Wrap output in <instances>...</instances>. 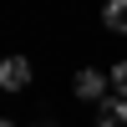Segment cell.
Listing matches in <instances>:
<instances>
[{
  "mask_svg": "<svg viewBox=\"0 0 127 127\" xmlns=\"http://www.w3.org/2000/svg\"><path fill=\"white\" fill-rule=\"evenodd\" d=\"M41 127H51V122H41Z\"/></svg>",
  "mask_w": 127,
  "mask_h": 127,
  "instance_id": "cell-7",
  "label": "cell"
},
{
  "mask_svg": "<svg viewBox=\"0 0 127 127\" xmlns=\"http://www.w3.org/2000/svg\"><path fill=\"white\" fill-rule=\"evenodd\" d=\"M107 76H112V92H117V97H127V61H117Z\"/></svg>",
  "mask_w": 127,
  "mask_h": 127,
  "instance_id": "cell-5",
  "label": "cell"
},
{
  "mask_svg": "<svg viewBox=\"0 0 127 127\" xmlns=\"http://www.w3.org/2000/svg\"><path fill=\"white\" fill-rule=\"evenodd\" d=\"M0 87L5 92H26L31 87V61L26 56H5L0 61Z\"/></svg>",
  "mask_w": 127,
  "mask_h": 127,
  "instance_id": "cell-2",
  "label": "cell"
},
{
  "mask_svg": "<svg viewBox=\"0 0 127 127\" xmlns=\"http://www.w3.org/2000/svg\"><path fill=\"white\" fill-rule=\"evenodd\" d=\"M102 26L127 36V0H107V10H102Z\"/></svg>",
  "mask_w": 127,
  "mask_h": 127,
  "instance_id": "cell-4",
  "label": "cell"
},
{
  "mask_svg": "<svg viewBox=\"0 0 127 127\" xmlns=\"http://www.w3.org/2000/svg\"><path fill=\"white\" fill-rule=\"evenodd\" d=\"M107 87H112V76H107V71H97V66H81L76 76H71V92H76V102H92V107L107 97Z\"/></svg>",
  "mask_w": 127,
  "mask_h": 127,
  "instance_id": "cell-1",
  "label": "cell"
},
{
  "mask_svg": "<svg viewBox=\"0 0 127 127\" xmlns=\"http://www.w3.org/2000/svg\"><path fill=\"white\" fill-rule=\"evenodd\" d=\"M97 127H127V97H102L97 102Z\"/></svg>",
  "mask_w": 127,
  "mask_h": 127,
  "instance_id": "cell-3",
  "label": "cell"
},
{
  "mask_svg": "<svg viewBox=\"0 0 127 127\" xmlns=\"http://www.w3.org/2000/svg\"><path fill=\"white\" fill-rule=\"evenodd\" d=\"M0 127H15V122H10V117H0Z\"/></svg>",
  "mask_w": 127,
  "mask_h": 127,
  "instance_id": "cell-6",
  "label": "cell"
}]
</instances>
